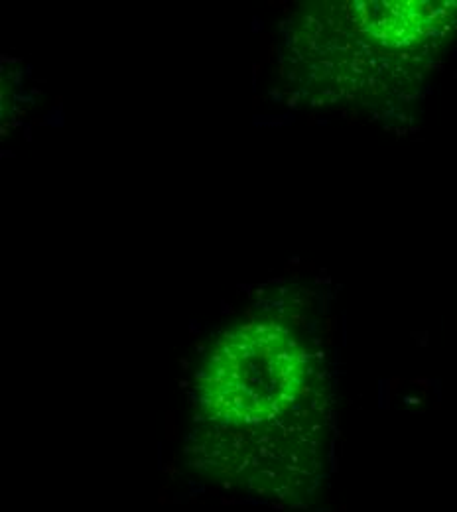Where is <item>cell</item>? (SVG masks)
I'll use <instances>...</instances> for the list:
<instances>
[{
	"label": "cell",
	"mask_w": 457,
	"mask_h": 512,
	"mask_svg": "<svg viewBox=\"0 0 457 512\" xmlns=\"http://www.w3.org/2000/svg\"><path fill=\"white\" fill-rule=\"evenodd\" d=\"M457 32V2H326L284 42L286 73L314 103L396 105L430 77Z\"/></svg>",
	"instance_id": "cell-2"
},
{
	"label": "cell",
	"mask_w": 457,
	"mask_h": 512,
	"mask_svg": "<svg viewBox=\"0 0 457 512\" xmlns=\"http://www.w3.org/2000/svg\"><path fill=\"white\" fill-rule=\"evenodd\" d=\"M333 432L326 359L296 323L253 316L227 327L196 379L190 451L262 493L318 481Z\"/></svg>",
	"instance_id": "cell-1"
}]
</instances>
